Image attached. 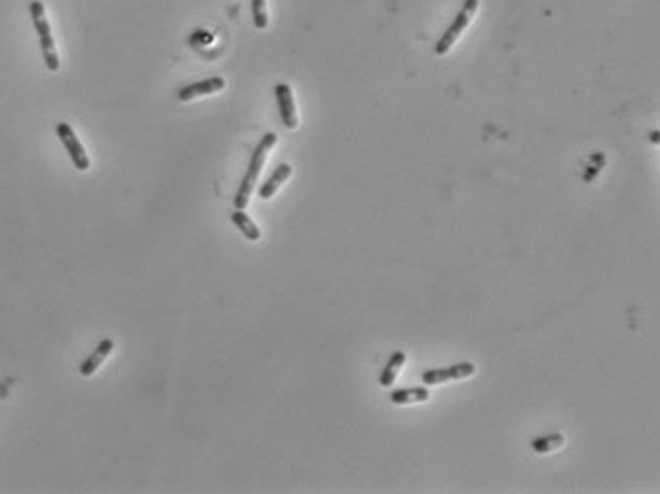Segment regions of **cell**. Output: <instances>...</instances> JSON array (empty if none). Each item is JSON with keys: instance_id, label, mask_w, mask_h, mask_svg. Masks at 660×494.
<instances>
[{"instance_id": "obj_1", "label": "cell", "mask_w": 660, "mask_h": 494, "mask_svg": "<svg viewBox=\"0 0 660 494\" xmlns=\"http://www.w3.org/2000/svg\"><path fill=\"white\" fill-rule=\"evenodd\" d=\"M276 133H264L263 139L259 141V145L255 146V150L251 154V160H250V167H248V171L243 175L242 185L238 188L237 198H234V206L237 209H246L248 208V203H250V196L253 192V187H255V183H257V177L261 173V169L264 166V160H267V156L271 153V148L276 145Z\"/></svg>"}, {"instance_id": "obj_2", "label": "cell", "mask_w": 660, "mask_h": 494, "mask_svg": "<svg viewBox=\"0 0 660 494\" xmlns=\"http://www.w3.org/2000/svg\"><path fill=\"white\" fill-rule=\"evenodd\" d=\"M31 17H33V23H35V31L36 35H38V40H40L44 63H46V67H48L52 72H56V70H59V56H57L56 42H54V36H52V29H50V23L48 20H46V12H44V4H42L40 0H33V2H31Z\"/></svg>"}, {"instance_id": "obj_3", "label": "cell", "mask_w": 660, "mask_h": 494, "mask_svg": "<svg viewBox=\"0 0 660 494\" xmlns=\"http://www.w3.org/2000/svg\"><path fill=\"white\" fill-rule=\"evenodd\" d=\"M478 6H480V2H478V0H465V6H463V10H460L459 14H457V17L453 20L449 29H447L444 35H442V38L436 42V48L434 49H436V54H438V56H445V54L453 48V44H455L457 38L463 35V31L470 25L474 14L478 12Z\"/></svg>"}, {"instance_id": "obj_4", "label": "cell", "mask_w": 660, "mask_h": 494, "mask_svg": "<svg viewBox=\"0 0 660 494\" xmlns=\"http://www.w3.org/2000/svg\"><path fill=\"white\" fill-rule=\"evenodd\" d=\"M57 135H59L63 146L67 148L70 160H73V164H75L78 171H88V169H90V158H88V154L84 150L82 143L78 141L77 133L73 132V128H70L69 124L61 122V124L57 125Z\"/></svg>"}, {"instance_id": "obj_5", "label": "cell", "mask_w": 660, "mask_h": 494, "mask_svg": "<svg viewBox=\"0 0 660 494\" xmlns=\"http://www.w3.org/2000/svg\"><path fill=\"white\" fill-rule=\"evenodd\" d=\"M474 373H476V367H474L470 362H465V363H457V365H451V367H447V369L424 371L421 378H423L424 384L434 386V384L449 383V380H459V378L470 376V375H474Z\"/></svg>"}, {"instance_id": "obj_6", "label": "cell", "mask_w": 660, "mask_h": 494, "mask_svg": "<svg viewBox=\"0 0 660 494\" xmlns=\"http://www.w3.org/2000/svg\"><path fill=\"white\" fill-rule=\"evenodd\" d=\"M276 93V101H278L280 116L282 122L287 130H295L299 125V118H297V109H295V101H293V91L287 84H278L274 88Z\"/></svg>"}, {"instance_id": "obj_7", "label": "cell", "mask_w": 660, "mask_h": 494, "mask_svg": "<svg viewBox=\"0 0 660 494\" xmlns=\"http://www.w3.org/2000/svg\"><path fill=\"white\" fill-rule=\"evenodd\" d=\"M225 88V80L221 77H209L204 80H198L195 84H188L185 88H181L177 91V99L179 101H190V99L204 98V95H211L216 91H221Z\"/></svg>"}, {"instance_id": "obj_8", "label": "cell", "mask_w": 660, "mask_h": 494, "mask_svg": "<svg viewBox=\"0 0 660 494\" xmlns=\"http://www.w3.org/2000/svg\"><path fill=\"white\" fill-rule=\"evenodd\" d=\"M290 175H292V166H290V164H280V166L272 171L271 177L259 187V198L271 200L272 196L276 194V190L290 179Z\"/></svg>"}, {"instance_id": "obj_9", "label": "cell", "mask_w": 660, "mask_h": 494, "mask_svg": "<svg viewBox=\"0 0 660 494\" xmlns=\"http://www.w3.org/2000/svg\"><path fill=\"white\" fill-rule=\"evenodd\" d=\"M112 346H114V342H112L111 339H105V341L99 342L96 352H93L88 360H84L82 365H80V375L82 376L93 375V373L99 369V365L105 362V357L112 352Z\"/></svg>"}, {"instance_id": "obj_10", "label": "cell", "mask_w": 660, "mask_h": 494, "mask_svg": "<svg viewBox=\"0 0 660 494\" xmlns=\"http://www.w3.org/2000/svg\"><path fill=\"white\" fill-rule=\"evenodd\" d=\"M403 363H405V354H403L402 350H398V352H394V354L390 355L389 363L384 365V369H382V373H381V378H379L381 386L389 388V386L394 384V380H396V376H398V373H400V369H402Z\"/></svg>"}, {"instance_id": "obj_11", "label": "cell", "mask_w": 660, "mask_h": 494, "mask_svg": "<svg viewBox=\"0 0 660 494\" xmlns=\"http://www.w3.org/2000/svg\"><path fill=\"white\" fill-rule=\"evenodd\" d=\"M232 223L237 224V229L242 232L243 236L248 238L250 242H257L259 238H261V230L253 221H251L250 217L243 213V209H237V211H232Z\"/></svg>"}, {"instance_id": "obj_12", "label": "cell", "mask_w": 660, "mask_h": 494, "mask_svg": "<svg viewBox=\"0 0 660 494\" xmlns=\"http://www.w3.org/2000/svg\"><path fill=\"white\" fill-rule=\"evenodd\" d=\"M430 397L426 388H407V390H396L390 394V401L396 405L417 403V401H426Z\"/></svg>"}, {"instance_id": "obj_13", "label": "cell", "mask_w": 660, "mask_h": 494, "mask_svg": "<svg viewBox=\"0 0 660 494\" xmlns=\"http://www.w3.org/2000/svg\"><path fill=\"white\" fill-rule=\"evenodd\" d=\"M565 443V438L562 433H554V435H546V438H537L531 441V447L537 453H550L557 447H562Z\"/></svg>"}, {"instance_id": "obj_14", "label": "cell", "mask_w": 660, "mask_h": 494, "mask_svg": "<svg viewBox=\"0 0 660 494\" xmlns=\"http://www.w3.org/2000/svg\"><path fill=\"white\" fill-rule=\"evenodd\" d=\"M251 15L253 25L263 31L269 25V14H267V0H251Z\"/></svg>"}, {"instance_id": "obj_15", "label": "cell", "mask_w": 660, "mask_h": 494, "mask_svg": "<svg viewBox=\"0 0 660 494\" xmlns=\"http://www.w3.org/2000/svg\"><path fill=\"white\" fill-rule=\"evenodd\" d=\"M213 40V36L208 35L206 31H196L195 35H190L188 42H190V46H195V48H200V46H208L209 42Z\"/></svg>"}, {"instance_id": "obj_16", "label": "cell", "mask_w": 660, "mask_h": 494, "mask_svg": "<svg viewBox=\"0 0 660 494\" xmlns=\"http://www.w3.org/2000/svg\"><path fill=\"white\" fill-rule=\"evenodd\" d=\"M651 141H654V143H659V132H654L653 135H651Z\"/></svg>"}]
</instances>
